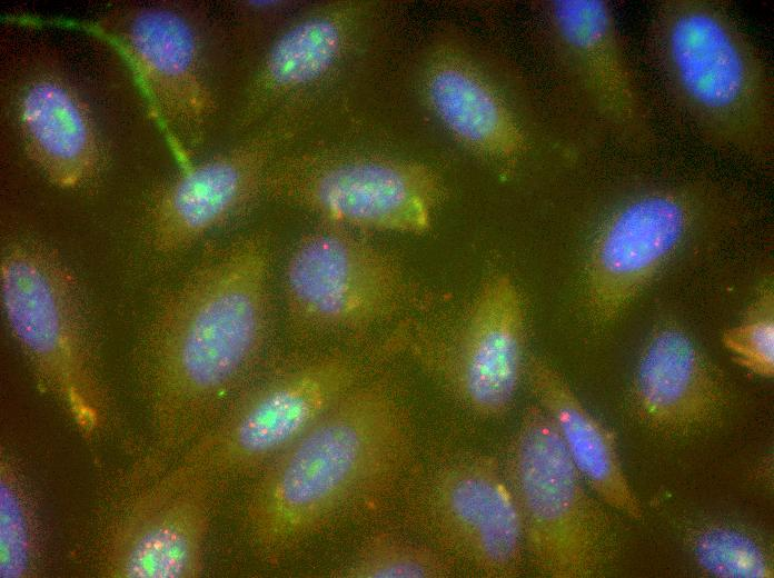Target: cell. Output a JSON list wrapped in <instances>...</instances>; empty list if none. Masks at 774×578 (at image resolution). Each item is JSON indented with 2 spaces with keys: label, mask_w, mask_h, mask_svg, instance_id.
Returning <instances> with one entry per match:
<instances>
[{
  "label": "cell",
  "mask_w": 774,
  "mask_h": 578,
  "mask_svg": "<svg viewBox=\"0 0 774 578\" xmlns=\"http://www.w3.org/2000/svg\"><path fill=\"white\" fill-rule=\"evenodd\" d=\"M419 459L406 393L383 369L345 392L254 477L244 508L252 549L274 566L395 504Z\"/></svg>",
  "instance_id": "cell-1"
},
{
  "label": "cell",
  "mask_w": 774,
  "mask_h": 578,
  "mask_svg": "<svg viewBox=\"0 0 774 578\" xmlns=\"http://www.w3.org/2000/svg\"><path fill=\"white\" fill-rule=\"evenodd\" d=\"M272 253L265 232L240 236L158 306L142 360L162 449L188 448L256 376L274 333Z\"/></svg>",
  "instance_id": "cell-2"
},
{
  "label": "cell",
  "mask_w": 774,
  "mask_h": 578,
  "mask_svg": "<svg viewBox=\"0 0 774 578\" xmlns=\"http://www.w3.org/2000/svg\"><path fill=\"white\" fill-rule=\"evenodd\" d=\"M644 42L649 68L681 127L725 159L772 171L773 71L725 2L659 0Z\"/></svg>",
  "instance_id": "cell-3"
},
{
  "label": "cell",
  "mask_w": 774,
  "mask_h": 578,
  "mask_svg": "<svg viewBox=\"0 0 774 578\" xmlns=\"http://www.w3.org/2000/svg\"><path fill=\"white\" fill-rule=\"evenodd\" d=\"M615 190L588 232L583 299L591 322H615L681 255L741 220V199L722 182L632 179Z\"/></svg>",
  "instance_id": "cell-4"
},
{
  "label": "cell",
  "mask_w": 774,
  "mask_h": 578,
  "mask_svg": "<svg viewBox=\"0 0 774 578\" xmlns=\"http://www.w3.org/2000/svg\"><path fill=\"white\" fill-rule=\"evenodd\" d=\"M400 353L396 330L361 342L300 348L242 387L182 458L217 480L254 478L345 392Z\"/></svg>",
  "instance_id": "cell-5"
},
{
  "label": "cell",
  "mask_w": 774,
  "mask_h": 578,
  "mask_svg": "<svg viewBox=\"0 0 774 578\" xmlns=\"http://www.w3.org/2000/svg\"><path fill=\"white\" fill-rule=\"evenodd\" d=\"M281 293L287 332L300 348L374 339L409 318L416 305L415 286L397 258L326 222L291 249Z\"/></svg>",
  "instance_id": "cell-6"
},
{
  "label": "cell",
  "mask_w": 774,
  "mask_h": 578,
  "mask_svg": "<svg viewBox=\"0 0 774 578\" xmlns=\"http://www.w3.org/2000/svg\"><path fill=\"white\" fill-rule=\"evenodd\" d=\"M503 467L523 528L526 564L545 578H598L622 548L619 518L588 488L547 413L529 403Z\"/></svg>",
  "instance_id": "cell-7"
},
{
  "label": "cell",
  "mask_w": 774,
  "mask_h": 578,
  "mask_svg": "<svg viewBox=\"0 0 774 578\" xmlns=\"http://www.w3.org/2000/svg\"><path fill=\"white\" fill-rule=\"evenodd\" d=\"M395 505L403 529L441 550L462 574H524L520 516L495 455L459 447L420 458Z\"/></svg>",
  "instance_id": "cell-8"
},
{
  "label": "cell",
  "mask_w": 774,
  "mask_h": 578,
  "mask_svg": "<svg viewBox=\"0 0 774 578\" xmlns=\"http://www.w3.org/2000/svg\"><path fill=\"white\" fill-rule=\"evenodd\" d=\"M527 315L515 279L496 272L446 322L408 318L403 352L460 410L499 420L510 410L524 379Z\"/></svg>",
  "instance_id": "cell-9"
},
{
  "label": "cell",
  "mask_w": 774,
  "mask_h": 578,
  "mask_svg": "<svg viewBox=\"0 0 774 578\" xmlns=\"http://www.w3.org/2000/svg\"><path fill=\"white\" fill-rule=\"evenodd\" d=\"M77 279L48 246L22 239L0 259V301L7 325L41 386L78 428L102 422L103 399L92 367Z\"/></svg>",
  "instance_id": "cell-10"
},
{
  "label": "cell",
  "mask_w": 774,
  "mask_h": 578,
  "mask_svg": "<svg viewBox=\"0 0 774 578\" xmlns=\"http://www.w3.org/2000/svg\"><path fill=\"white\" fill-rule=\"evenodd\" d=\"M430 166L377 153L314 150L280 157L265 193L350 230L426 233L444 199Z\"/></svg>",
  "instance_id": "cell-11"
},
{
  "label": "cell",
  "mask_w": 774,
  "mask_h": 578,
  "mask_svg": "<svg viewBox=\"0 0 774 578\" xmlns=\"http://www.w3.org/2000/svg\"><path fill=\"white\" fill-rule=\"evenodd\" d=\"M544 38L591 138L616 156L645 159L661 139L649 100L606 0L539 4Z\"/></svg>",
  "instance_id": "cell-12"
},
{
  "label": "cell",
  "mask_w": 774,
  "mask_h": 578,
  "mask_svg": "<svg viewBox=\"0 0 774 578\" xmlns=\"http://www.w3.org/2000/svg\"><path fill=\"white\" fill-rule=\"evenodd\" d=\"M93 28L127 61L181 166L191 163L218 110L197 22L177 4L146 2L111 9Z\"/></svg>",
  "instance_id": "cell-13"
},
{
  "label": "cell",
  "mask_w": 774,
  "mask_h": 578,
  "mask_svg": "<svg viewBox=\"0 0 774 578\" xmlns=\"http://www.w3.org/2000/svg\"><path fill=\"white\" fill-rule=\"evenodd\" d=\"M304 111L302 102L287 107L229 149L182 166L148 206L151 249L166 257L186 252L248 209L265 193L268 175L296 137Z\"/></svg>",
  "instance_id": "cell-14"
},
{
  "label": "cell",
  "mask_w": 774,
  "mask_h": 578,
  "mask_svg": "<svg viewBox=\"0 0 774 578\" xmlns=\"http://www.w3.org/2000/svg\"><path fill=\"white\" fill-rule=\"evenodd\" d=\"M217 479L185 458L138 495L112 529L102 574L112 578H196L205 567Z\"/></svg>",
  "instance_id": "cell-15"
},
{
  "label": "cell",
  "mask_w": 774,
  "mask_h": 578,
  "mask_svg": "<svg viewBox=\"0 0 774 578\" xmlns=\"http://www.w3.org/2000/svg\"><path fill=\"white\" fill-rule=\"evenodd\" d=\"M421 100L439 124L466 150L493 162L515 165L564 155L573 138L543 121L530 108L508 101L470 59L437 50L420 71Z\"/></svg>",
  "instance_id": "cell-16"
},
{
  "label": "cell",
  "mask_w": 774,
  "mask_h": 578,
  "mask_svg": "<svg viewBox=\"0 0 774 578\" xmlns=\"http://www.w3.org/2000/svg\"><path fill=\"white\" fill-rule=\"evenodd\" d=\"M368 20L366 4L333 1L288 22L256 66L239 111V128L261 126L334 77L358 48Z\"/></svg>",
  "instance_id": "cell-17"
},
{
  "label": "cell",
  "mask_w": 774,
  "mask_h": 578,
  "mask_svg": "<svg viewBox=\"0 0 774 578\" xmlns=\"http://www.w3.org/2000/svg\"><path fill=\"white\" fill-rule=\"evenodd\" d=\"M627 411L642 427L668 437L707 431L722 420L728 392L720 369L681 326L651 335L627 391Z\"/></svg>",
  "instance_id": "cell-18"
},
{
  "label": "cell",
  "mask_w": 774,
  "mask_h": 578,
  "mask_svg": "<svg viewBox=\"0 0 774 578\" xmlns=\"http://www.w3.org/2000/svg\"><path fill=\"white\" fill-rule=\"evenodd\" d=\"M12 112L26 157L49 183L76 190L99 175L105 155L96 120L60 68L41 64L23 76Z\"/></svg>",
  "instance_id": "cell-19"
},
{
  "label": "cell",
  "mask_w": 774,
  "mask_h": 578,
  "mask_svg": "<svg viewBox=\"0 0 774 578\" xmlns=\"http://www.w3.org/2000/svg\"><path fill=\"white\" fill-rule=\"evenodd\" d=\"M535 402L553 421L562 442L592 492L615 512L643 518V507L622 465L616 432L582 402L546 359L528 353L524 379Z\"/></svg>",
  "instance_id": "cell-20"
},
{
  "label": "cell",
  "mask_w": 774,
  "mask_h": 578,
  "mask_svg": "<svg viewBox=\"0 0 774 578\" xmlns=\"http://www.w3.org/2000/svg\"><path fill=\"white\" fill-rule=\"evenodd\" d=\"M462 574L441 550L405 530L367 536L334 574L340 578H448Z\"/></svg>",
  "instance_id": "cell-21"
},
{
  "label": "cell",
  "mask_w": 774,
  "mask_h": 578,
  "mask_svg": "<svg viewBox=\"0 0 774 578\" xmlns=\"http://www.w3.org/2000/svg\"><path fill=\"white\" fill-rule=\"evenodd\" d=\"M701 572L717 578H773L770 548L751 529L712 521L692 528L686 537Z\"/></svg>",
  "instance_id": "cell-22"
},
{
  "label": "cell",
  "mask_w": 774,
  "mask_h": 578,
  "mask_svg": "<svg viewBox=\"0 0 774 578\" xmlns=\"http://www.w3.org/2000/svg\"><path fill=\"white\" fill-rule=\"evenodd\" d=\"M36 529L27 495L7 462L0 471V577L24 578L34 571Z\"/></svg>",
  "instance_id": "cell-23"
},
{
  "label": "cell",
  "mask_w": 774,
  "mask_h": 578,
  "mask_svg": "<svg viewBox=\"0 0 774 578\" xmlns=\"http://www.w3.org/2000/svg\"><path fill=\"white\" fill-rule=\"evenodd\" d=\"M733 361L757 377L774 376V292L772 283L761 287L742 321L722 335Z\"/></svg>",
  "instance_id": "cell-24"
}]
</instances>
